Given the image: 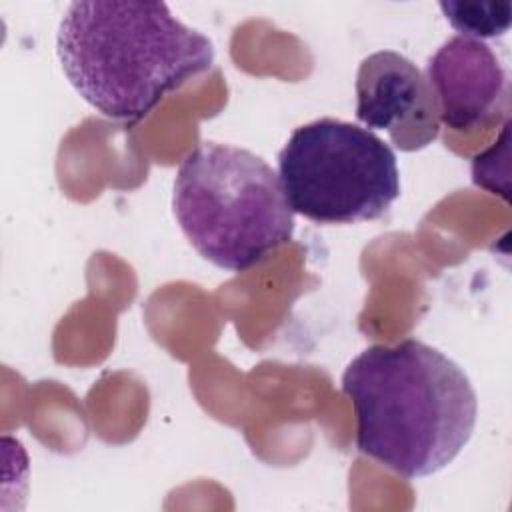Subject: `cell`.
<instances>
[{
  "instance_id": "6da1fadb",
  "label": "cell",
  "mask_w": 512,
  "mask_h": 512,
  "mask_svg": "<svg viewBox=\"0 0 512 512\" xmlns=\"http://www.w3.org/2000/svg\"><path fill=\"white\" fill-rule=\"evenodd\" d=\"M356 416V448L414 480L446 468L470 442L478 400L466 372L406 338L360 352L342 374Z\"/></svg>"
},
{
  "instance_id": "7a4b0ae2",
  "label": "cell",
  "mask_w": 512,
  "mask_h": 512,
  "mask_svg": "<svg viewBox=\"0 0 512 512\" xmlns=\"http://www.w3.org/2000/svg\"><path fill=\"white\" fill-rule=\"evenodd\" d=\"M56 54L72 88L112 120L138 122L214 62L212 42L164 2H70Z\"/></svg>"
},
{
  "instance_id": "3957f363",
  "label": "cell",
  "mask_w": 512,
  "mask_h": 512,
  "mask_svg": "<svg viewBox=\"0 0 512 512\" xmlns=\"http://www.w3.org/2000/svg\"><path fill=\"white\" fill-rule=\"evenodd\" d=\"M172 206L192 248L230 272L256 266L294 234V212L278 172L230 144L202 142L184 156Z\"/></svg>"
},
{
  "instance_id": "277c9868",
  "label": "cell",
  "mask_w": 512,
  "mask_h": 512,
  "mask_svg": "<svg viewBox=\"0 0 512 512\" xmlns=\"http://www.w3.org/2000/svg\"><path fill=\"white\" fill-rule=\"evenodd\" d=\"M278 178L292 212L316 224L378 220L400 196L394 150L372 130L336 118L290 134L278 154Z\"/></svg>"
},
{
  "instance_id": "5b68a950",
  "label": "cell",
  "mask_w": 512,
  "mask_h": 512,
  "mask_svg": "<svg viewBox=\"0 0 512 512\" xmlns=\"http://www.w3.org/2000/svg\"><path fill=\"white\" fill-rule=\"evenodd\" d=\"M356 118L384 130L402 152L422 150L440 134V112L426 74L394 50L366 56L356 72Z\"/></svg>"
},
{
  "instance_id": "8992f818",
  "label": "cell",
  "mask_w": 512,
  "mask_h": 512,
  "mask_svg": "<svg viewBox=\"0 0 512 512\" xmlns=\"http://www.w3.org/2000/svg\"><path fill=\"white\" fill-rule=\"evenodd\" d=\"M426 80L436 96L440 122L468 130L484 122L506 94V70L494 50L468 36H452L428 60Z\"/></svg>"
},
{
  "instance_id": "52a82bcc",
  "label": "cell",
  "mask_w": 512,
  "mask_h": 512,
  "mask_svg": "<svg viewBox=\"0 0 512 512\" xmlns=\"http://www.w3.org/2000/svg\"><path fill=\"white\" fill-rule=\"evenodd\" d=\"M440 10L444 18L468 38H496L510 28V2H452L442 0Z\"/></svg>"
}]
</instances>
